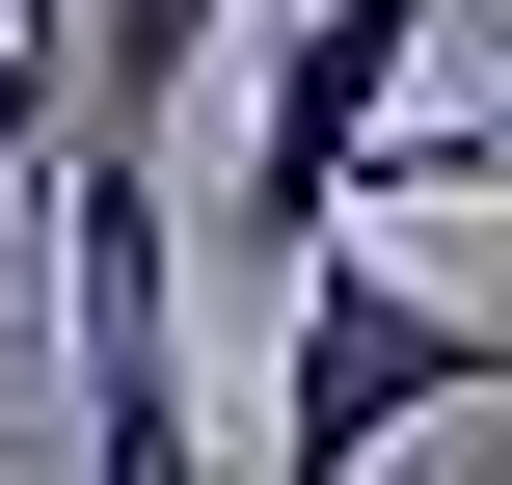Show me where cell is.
Instances as JSON below:
<instances>
[{
  "mask_svg": "<svg viewBox=\"0 0 512 485\" xmlns=\"http://www.w3.org/2000/svg\"><path fill=\"white\" fill-rule=\"evenodd\" d=\"M54 135H81V54H54V27H0V189H54Z\"/></svg>",
  "mask_w": 512,
  "mask_h": 485,
  "instance_id": "3957f363",
  "label": "cell"
},
{
  "mask_svg": "<svg viewBox=\"0 0 512 485\" xmlns=\"http://www.w3.org/2000/svg\"><path fill=\"white\" fill-rule=\"evenodd\" d=\"M243 27H270V0H108V27H81V135H54V162H135V189H162V108H189Z\"/></svg>",
  "mask_w": 512,
  "mask_h": 485,
  "instance_id": "7a4b0ae2",
  "label": "cell"
},
{
  "mask_svg": "<svg viewBox=\"0 0 512 485\" xmlns=\"http://www.w3.org/2000/svg\"><path fill=\"white\" fill-rule=\"evenodd\" d=\"M432 405H512V324H459L432 270H378V243L324 216V243L270 270V459L243 485H378Z\"/></svg>",
  "mask_w": 512,
  "mask_h": 485,
  "instance_id": "6da1fadb",
  "label": "cell"
}]
</instances>
